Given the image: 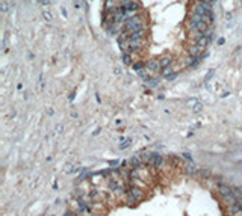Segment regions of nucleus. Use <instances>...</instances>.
Returning a JSON list of instances; mask_svg holds the SVG:
<instances>
[{"label":"nucleus","instance_id":"obj_1","mask_svg":"<svg viewBox=\"0 0 242 216\" xmlns=\"http://www.w3.org/2000/svg\"><path fill=\"white\" fill-rule=\"evenodd\" d=\"M123 24H124V27H123V32H121V33H132V32H138V30H145L144 20H142V17L138 15V14L129 17Z\"/></svg>","mask_w":242,"mask_h":216},{"label":"nucleus","instance_id":"obj_2","mask_svg":"<svg viewBox=\"0 0 242 216\" xmlns=\"http://www.w3.org/2000/svg\"><path fill=\"white\" fill-rule=\"evenodd\" d=\"M127 195H129V203H130V204H136V203H139L141 198H142V190L138 189L136 186H132V187H129Z\"/></svg>","mask_w":242,"mask_h":216},{"label":"nucleus","instance_id":"obj_3","mask_svg":"<svg viewBox=\"0 0 242 216\" xmlns=\"http://www.w3.org/2000/svg\"><path fill=\"white\" fill-rule=\"evenodd\" d=\"M162 77H165V79H168V80H173V79L177 77V73L173 71V67H171V65H168V67L162 68Z\"/></svg>","mask_w":242,"mask_h":216},{"label":"nucleus","instance_id":"obj_4","mask_svg":"<svg viewBox=\"0 0 242 216\" xmlns=\"http://www.w3.org/2000/svg\"><path fill=\"white\" fill-rule=\"evenodd\" d=\"M147 160H148L153 166H159L162 163V157L159 154H150V157H147Z\"/></svg>","mask_w":242,"mask_h":216},{"label":"nucleus","instance_id":"obj_5","mask_svg":"<svg viewBox=\"0 0 242 216\" xmlns=\"http://www.w3.org/2000/svg\"><path fill=\"white\" fill-rule=\"evenodd\" d=\"M145 68H148V70H150L151 73L158 71V68H161V67H159V61H155V59L148 61V62L145 64Z\"/></svg>","mask_w":242,"mask_h":216},{"label":"nucleus","instance_id":"obj_6","mask_svg":"<svg viewBox=\"0 0 242 216\" xmlns=\"http://www.w3.org/2000/svg\"><path fill=\"white\" fill-rule=\"evenodd\" d=\"M168 65H171V57H169V56H162L161 59H159V67H161V68H165V67H168Z\"/></svg>","mask_w":242,"mask_h":216},{"label":"nucleus","instance_id":"obj_7","mask_svg":"<svg viewBox=\"0 0 242 216\" xmlns=\"http://www.w3.org/2000/svg\"><path fill=\"white\" fill-rule=\"evenodd\" d=\"M123 62L126 65H130L132 64V57H130V53H123Z\"/></svg>","mask_w":242,"mask_h":216},{"label":"nucleus","instance_id":"obj_8","mask_svg":"<svg viewBox=\"0 0 242 216\" xmlns=\"http://www.w3.org/2000/svg\"><path fill=\"white\" fill-rule=\"evenodd\" d=\"M197 103H198V100H197V98H189V100H188V106H191V107H194Z\"/></svg>","mask_w":242,"mask_h":216},{"label":"nucleus","instance_id":"obj_9","mask_svg":"<svg viewBox=\"0 0 242 216\" xmlns=\"http://www.w3.org/2000/svg\"><path fill=\"white\" fill-rule=\"evenodd\" d=\"M201 107H203V104L198 101V103H197V104L192 107V110H194V112H200V110H201Z\"/></svg>","mask_w":242,"mask_h":216},{"label":"nucleus","instance_id":"obj_10","mask_svg":"<svg viewBox=\"0 0 242 216\" xmlns=\"http://www.w3.org/2000/svg\"><path fill=\"white\" fill-rule=\"evenodd\" d=\"M42 15H44V18H45L47 21H50V20H52V14H50L48 11H44V14H42Z\"/></svg>","mask_w":242,"mask_h":216},{"label":"nucleus","instance_id":"obj_11","mask_svg":"<svg viewBox=\"0 0 242 216\" xmlns=\"http://www.w3.org/2000/svg\"><path fill=\"white\" fill-rule=\"evenodd\" d=\"M129 145H130V141H126V142H123V144L120 145V148H121V150H126Z\"/></svg>","mask_w":242,"mask_h":216},{"label":"nucleus","instance_id":"obj_12","mask_svg":"<svg viewBox=\"0 0 242 216\" xmlns=\"http://www.w3.org/2000/svg\"><path fill=\"white\" fill-rule=\"evenodd\" d=\"M213 74H215V71H213V70H210V71H209V74H207V76H206V79H204V80H206V82H207V80H209V79H210V77H212V76H213Z\"/></svg>","mask_w":242,"mask_h":216},{"label":"nucleus","instance_id":"obj_13","mask_svg":"<svg viewBox=\"0 0 242 216\" xmlns=\"http://www.w3.org/2000/svg\"><path fill=\"white\" fill-rule=\"evenodd\" d=\"M2 9H3V12H6L8 11V5H6V2L3 0V3H2Z\"/></svg>","mask_w":242,"mask_h":216},{"label":"nucleus","instance_id":"obj_14","mask_svg":"<svg viewBox=\"0 0 242 216\" xmlns=\"http://www.w3.org/2000/svg\"><path fill=\"white\" fill-rule=\"evenodd\" d=\"M120 2H123V0H120Z\"/></svg>","mask_w":242,"mask_h":216}]
</instances>
